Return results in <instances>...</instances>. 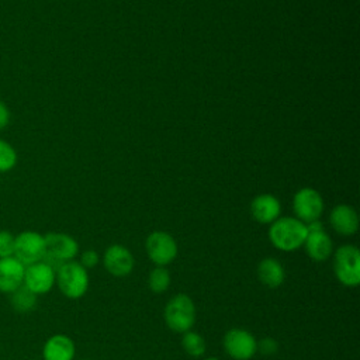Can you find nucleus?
<instances>
[{
	"label": "nucleus",
	"mask_w": 360,
	"mask_h": 360,
	"mask_svg": "<svg viewBox=\"0 0 360 360\" xmlns=\"http://www.w3.org/2000/svg\"><path fill=\"white\" fill-rule=\"evenodd\" d=\"M205 360H219V359H217V357H208V359H205Z\"/></svg>",
	"instance_id": "obj_26"
},
{
	"label": "nucleus",
	"mask_w": 360,
	"mask_h": 360,
	"mask_svg": "<svg viewBox=\"0 0 360 360\" xmlns=\"http://www.w3.org/2000/svg\"><path fill=\"white\" fill-rule=\"evenodd\" d=\"M100 262V256L98 253L94 250V249H87L84 250L82 255H80V260L79 263L86 269V270H90L93 267H96Z\"/></svg>",
	"instance_id": "obj_23"
},
{
	"label": "nucleus",
	"mask_w": 360,
	"mask_h": 360,
	"mask_svg": "<svg viewBox=\"0 0 360 360\" xmlns=\"http://www.w3.org/2000/svg\"><path fill=\"white\" fill-rule=\"evenodd\" d=\"M145 250L155 266L170 264L179 252L174 238L165 231H155L145 240Z\"/></svg>",
	"instance_id": "obj_6"
},
{
	"label": "nucleus",
	"mask_w": 360,
	"mask_h": 360,
	"mask_svg": "<svg viewBox=\"0 0 360 360\" xmlns=\"http://www.w3.org/2000/svg\"><path fill=\"white\" fill-rule=\"evenodd\" d=\"M292 210L295 218L304 224L319 219L323 212V200L321 194L311 187L298 190L292 198Z\"/></svg>",
	"instance_id": "obj_9"
},
{
	"label": "nucleus",
	"mask_w": 360,
	"mask_h": 360,
	"mask_svg": "<svg viewBox=\"0 0 360 360\" xmlns=\"http://www.w3.org/2000/svg\"><path fill=\"white\" fill-rule=\"evenodd\" d=\"M222 347L233 360H249L257 353V340L246 329L232 328L224 335Z\"/></svg>",
	"instance_id": "obj_8"
},
{
	"label": "nucleus",
	"mask_w": 360,
	"mask_h": 360,
	"mask_svg": "<svg viewBox=\"0 0 360 360\" xmlns=\"http://www.w3.org/2000/svg\"><path fill=\"white\" fill-rule=\"evenodd\" d=\"M37 297L38 295L31 292L27 287L21 285L10 294V302L14 311L20 314H27L37 307Z\"/></svg>",
	"instance_id": "obj_18"
},
{
	"label": "nucleus",
	"mask_w": 360,
	"mask_h": 360,
	"mask_svg": "<svg viewBox=\"0 0 360 360\" xmlns=\"http://www.w3.org/2000/svg\"><path fill=\"white\" fill-rule=\"evenodd\" d=\"M55 284L66 298H82L89 290V271L76 260L66 262L56 269Z\"/></svg>",
	"instance_id": "obj_3"
},
{
	"label": "nucleus",
	"mask_w": 360,
	"mask_h": 360,
	"mask_svg": "<svg viewBox=\"0 0 360 360\" xmlns=\"http://www.w3.org/2000/svg\"><path fill=\"white\" fill-rule=\"evenodd\" d=\"M307 233V225L295 217H278L269 228L271 245L281 252H294L302 248Z\"/></svg>",
	"instance_id": "obj_1"
},
{
	"label": "nucleus",
	"mask_w": 360,
	"mask_h": 360,
	"mask_svg": "<svg viewBox=\"0 0 360 360\" xmlns=\"http://www.w3.org/2000/svg\"><path fill=\"white\" fill-rule=\"evenodd\" d=\"M329 222L333 231L343 236L354 235L359 229V215L356 210L347 204L333 207L329 214Z\"/></svg>",
	"instance_id": "obj_13"
},
{
	"label": "nucleus",
	"mask_w": 360,
	"mask_h": 360,
	"mask_svg": "<svg viewBox=\"0 0 360 360\" xmlns=\"http://www.w3.org/2000/svg\"><path fill=\"white\" fill-rule=\"evenodd\" d=\"M195 315L197 312L194 301L183 292L173 295L163 309L166 326L176 333L191 330L195 323Z\"/></svg>",
	"instance_id": "obj_2"
},
{
	"label": "nucleus",
	"mask_w": 360,
	"mask_h": 360,
	"mask_svg": "<svg viewBox=\"0 0 360 360\" xmlns=\"http://www.w3.org/2000/svg\"><path fill=\"white\" fill-rule=\"evenodd\" d=\"M55 280L56 270L46 262L41 260L25 266L22 285L27 287L35 295H44L53 288Z\"/></svg>",
	"instance_id": "obj_10"
},
{
	"label": "nucleus",
	"mask_w": 360,
	"mask_h": 360,
	"mask_svg": "<svg viewBox=\"0 0 360 360\" xmlns=\"http://www.w3.org/2000/svg\"><path fill=\"white\" fill-rule=\"evenodd\" d=\"M278 350V343L273 338H263L257 342V352L264 356H271Z\"/></svg>",
	"instance_id": "obj_24"
},
{
	"label": "nucleus",
	"mask_w": 360,
	"mask_h": 360,
	"mask_svg": "<svg viewBox=\"0 0 360 360\" xmlns=\"http://www.w3.org/2000/svg\"><path fill=\"white\" fill-rule=\"evenodd\" d=\"M10 110L7 108V105L0 100V129L7 127L10 122Z\"/></svg>",
	"instance_id": "obj_25"
},
{
	"label": "nucleus",
	"mask_w": 360,
	"mask_h": 360,
	"mask_svg": "<svg viewBox=\"0 0 360 360\" xmlns=\"http://www.w3.org/2000/svg\"><path fill=\"white\" fill-rule=\"evenodd\" d=\"M250 214L260 224H271L281 214L280 201L271 194H259L250 202Z\"/></svg>",
	"instance_id": "obj_16"
},
{
	"label": "nucleus",
	"mask_w": 360,
	"mask_h": 360,
	"mask_svg": "<svg viewBox=\"0 0 360 360\" xmlns=\"http://www.w3.org/2000/svg\"><path fill=\"white\" fill-rule=\"evenodd\" d=\"M82 360H89V359H82Z\"/></svg>",
	"instance_id": "obj_27"
},
{
	"label": "nucleus",
	"mask_w": 360,
	"mask_h": 360,
	"mask_svg": "<svg viewBox=\"0 0 360 360\" xmlns=\"http://www.w3.org/2000/svg\"><path fill=\"white\" fill-rule=\"evenodd\" d=\"M170 273L165 266H155L148 277V285L155 294H163L170 287Z\"/></svg>",
	"instance_id": "obj_19"
},
{
	"label": "nucleus",
	"mask_w": 360,
	"mask_h": 360,
	"mask_svg": "<svg viewBox=\"0 0 360 360\" xmlns=\"http://www.w3.org/2000/svg\"><path fill=\"white\" fill-rule=\"evenodd\" d=\"M24 266L44 260L45 256V238L35 231H22L15 235L14 253Z\"/></svg>",
	"instance_id": "obj_7"
},
{
	"label": "nucleus",
	"mask_w": 360,
	"mask_h": 360,
	"mask_svg": "<svg viewBox=\"0 0 360 360\" xmlns=\"http://www.w3.org/2000/svg\"><path fill=\"white\" fill-rule=\"evenodd\" d=\"M75 343L63 333L52 335L46 339L42 347V360H73L75 359Z\"/></svg>",
	"instance_id": "obj_15"
},
{
	"label": "nucleus",
	"mask_w": 360,
	"mask_h": 360,
	"mask_svg": "<svg viewBox=\"0 0 360 360\" xmlns=\"http://www.w3.org/2000/svg\"><path fill=\"white\" fill-rule=\"evenodd\" d=\"M45 238V256L44 262L51 264L55 270L79 255V245L76 239L63 232H49Z\"/></svg>",
	"instance_id": "obj_5"
},
{
	"label": "nucleus",
	"mask_w": 360,
	"mask_h": 360,
	"mask_svg": "<svg viewBox=\"0 0 360 360\" xmlns=\"http://www.w3.org/2000/svg\"><path fill=\"white\" fill-rule=\"evenodd\" d=\"M104 269L114 277H125L131 274L135 266V259L129 249L124 245H110L103 256Z\"/></svg>",
	"instance_id": "obj_11"
},
{
	"label": "nucleus",
	"mask_w": 360,
	"mask_h": 360,
	"mask_svg": "<svg viewBox=\"0 0 360 360\" xmlns=\"http://www.w3.org/2000/svg\"><path fill=\"white\" fill-rule=\"evenodd\" d=\"M308 257L314 262H325L333 253V243L325 229L308 231L305 242L302 245Z\"/></svg>",
	"instance_id": "obj_14"
},
{
	"label": "nucleus",
	"mask_w": 360,
	"mask_h": 360,
	"mask_svg": "<svg viewBox=\"0 0 360 360\" xmlns=\"http://www.w3.org/2000/svg\"><path fill=\"white\" fill-rule=\"evenodd\" d=\"M257 277L263 285L269 288H277L284 283L285 271L277 259L264 257L257 264Z\"/></svg>",
	"instance_id": "obj_17"
},
{
	"label": "nucleus",
	"mask_w": 360,
	"mask_h": 360,
	"mask_svg": "<svg viewBox=\"0 0 360 360\" xmlns=\"http://www.w3.org/2000/svg\"><path fill=\"white\" fill-rule=\"evenodd\" d=\"M17 159V152L13 145L0 138V173H6L14 169Z\"/></svg>",
	"instance_id": "obj_21"
},
{
	"label": "nucleus",
	"mask_w": 360,
	"mask_h": 360,
	"mask_svg": "<svg viewBox=\"0 0 360 360\" xmlns=\"http://www.w3.org/2000/svg\"><path fill=\"white\" fill-rule=\"evenodd\" d=\"M181 347L191 357H201L205 353L204 338L194 330H187L181 336Z\"/></svg>",
	"instance_id": "obj_20"
},
{
	"label": "nucleus",
	"mask_w": 360,
	"mask_h": 360,
	"mask_svg": "<svg viewBox=\"0 0 360 360\" xmlns=\"http://www.w3.org/2000/svg\"><path fill=\"white\" fill-rule=\"evenodd\" d=\"M333 273L345 287L360 284V252L354 245H342L333 253Z\"/></svg>",
	"instance_id": "obj_4"
},
{
	"label": "nucleus",
	"mask_w": 360,
	"mask_h": 360,
	"mask_svg": "<svg viewBox=\"0 0 360 360\" xmlns=\"http://www.w3.org/2000/svg\"><path fill=\"white\" fill-rule=\"evenodd\" d=\"M14 239H15V235H13L10 231H4V229L0 231V259L13 256Z\"/></svg>",
	"instance_id": "obj_22"
},
{
	"label": "nucleus",
	"mask_w": 360,
	"mask_h": 360,
	"mask_svg": "<svg viewBox=\"0 0 360 360\" xmlns=\"http://www.w3.org/2000/svg\"><path fill=\"white\" fill-rule=\"evenodd\" d=\"M25 266L14 256L0 259V292L11 294L24 283Z\"/></svg>",
	"instance_id": "obj_12"
}]
</instances>
